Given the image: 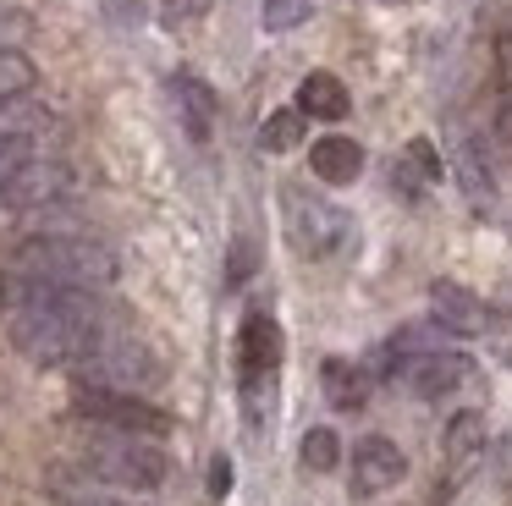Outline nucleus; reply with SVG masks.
I'll return each instance as SVG.
<instances>
[{
  "instance_id": "obj_1",
  "label": "nucleus",
  "mask_w": 512,
  "mask_h": 506,
  "mask_svg": "<svg viewBox=\"0 0 512 506\" xmlns=\"http://www.w3.org/2000/svg\"><path fill=\"white\" fill-rule=\"evenodd\" d=\"M0 308H6L12 347L28 363H39V369L78 374L94 358V347L111 336V319L94 303V292H83V286H50L23 270L0 275Z\"/></svg>"
},
{
  "instance_id": "obj_2",
  "label": "nucleus",
  "mask_w": 512,
  "mask_h": 506,
  "mask_svg": "<svg viewBox=\"0 0 512 506\" xmlns=\"http://www.w3.org/2000/svg\"><path fill=\"white\" fill-rule=\"evenodd\" d=\"M12 270L34 275L50 286H83V292H100L116 281V253L100 237H28L17 248Z\"/></svg>"
},
{
  "instance_id": "obj_3",
  "label": "nucleus",
  "mask_w": 512,
  "mask_h": 506,
  "mask_svg": "<svg viewBox=\"0 0 512 506\" xmlns=\"http://www.w3.org/2000/svg\"><path fill=\"white\" fill-rule=\"evenodd\" d=\"M83 473H89V479H100L105 490L144 495V490H160V484H166L171 462H166V451H160L155 440L105 429L100 440H89V446H83Z\"/></svg>"
},
{
  "instance_id": "obj_4",
  "label": "nucleus",
  "mask_w": 512,
  "mask_h": 506,
  "mask_svg": "<svg viewBox=\"0 0 512 506\" xmlns=\"http://www.w3.org/2000/svg\"><path fill=\"white\" fill-rule=\"evenodd\" d=\"M72 407H78L89 424L116 429V435H144V440H166L171 435V413H160L155 402L133 391H111V385H83L72 391Z\"/></svg>"
},
{
  "instance_id": "obj_5",
  "label": "nucleus",
  "mask_w": 512,
  "mask_h": 506,
  "mask_svg": "<svg viewBox=\"0 0 512 506\" xmlns=\"http://www.w3.org/2000/svg\"><path fill=\"white\" fill-rule=\"evenodd\" d=\"M281 209H287V237L298 253L309 259H331L353 242V220L342 215L336 204H325L320 193H303V187H287L281 193Z\"/></svg>"
},
{
  "instance_id": "obj_6",
  "label": "nucleus",
  "mask_w": 512,
  "mask_h": 506,
  "mask_svg": "<svg viewBox=\"0 0 512 506\" xmlns=\"http://www.w3.org/2000/svg\"><path fill=\"white\" fill-rule=\"evenodd\" d=\"M78 380L83 385H111V391L144 396V391H155V385H160V358L144 347V341L116 336V330H111V336L94 347V358L78 369Z\"/></svg>"
},
{
  "instance_id": "obj_7",
  "label": "nucleus",
  "mask_w": 512,
  "mask_h": 506,
  "mask_svg": "<svg viewBox=\"0 0 512 506\" xmlns=\"http://www.w3.org/2000/svg\"><path fill=\"white\" fill-rule=\"evenodd\" d=\"M391 374H397L413 396L435 402V396H452L457 385L468 380V358H463V352H452V347H424V352L397 358V369H391Z\"/></svg>"
},
{
  "instance_id": "obj_8",
  "label": "nucleus",
  "mask_w": 512,
  "mask_h": 506,
  "mask_svg": "<svg viewBox=\"0 0 512 506\" xmlns=\"http://www.w3.org/2000/svg\"><path fill=\"white\" fill-rule=\"evenodd\" d=\"M67 193H72L67 165L34 154L28 165H17V171L0 182V209H45V204H56V198H67Z\"/></svg>"
},
{
  "instance_id": "obj_9",
  "label": "nucleus",
  "mask_w": 512,
  "mask_h": 506,
  "mask_svg": "<svg viewBox=\"0 0 512 506\" xmlns=\"http://www.w3.org/2000/svg\"><path fill=\"white\" fill-rule=\"evenodd\" d=\"M408 473V457H402L397 440L386 435H369L353 446V495H380Z\"/></svg>"
},
{
  "instance_id": "obj_10",
  "label": "nucleus",
  "mask_w": 512,
  "mask_h": 506,
  "mask_svg": "<svg viewBox=\"0 0 512 506\" xmlns=\"http://www.w3.org/2000/svg\"><path fill=\"white\" fill-rule=\"evenodd\" d=\"M237 363H243V380H276V369H281V325L270 314H248L243 319Z\"/></svg>"
},
{
  "instance_id": "obj_11",
  "label": "nucleus",
  "mask_w": 512,
  "mask_h": 506,
  "mask_svg": "<svg viewBox=\"0 0 512 506\" xmlns=\"http://www.w3.org/2000/svg\"><path fill=\"white\" fill-rule=\"evenodd\" d=\"M430 314H435V325L452 330V336H479V330L490 325V308L457 281H435L430 286Z\"/></svg>"
},
{
  "instance_id": "obj_12",
  "label": "nucleus",
  "mask_w": 512,
  "mask_h": 506,
  "mask_svg": "<svg viewBox=\"0 0 512 506\" xmlns=\"http://www.w3.org/2000/svg\"><path fill=\"white\" fill-rule=\"evenodd\" d=\"M309 165H314L320 182L347 187V182H358V171H364V149H358L353 138H342V132H331V138H320L309 149Z\"/></svg>"
},
{
  "instance_id": "obj_13",
  "label": "nucleus",
  "mask_w": 512,
  "mask_h": 506,
  "mask_svg": "<svg viewBox=\"0 0 512 506\" xmlns=\"http://www.w3.org/2000/svg\"><path fill=\"white\" fill-rule=\"evenodd\" d=\"M347 105H353V99H347V88H342L336 72H309L298 83V110L314 116V121H342Z\"/></svg>"
},
{
  "instance_id": "obj_14",
  "label": "nucleus",
  "mask_w": 512,
  "mask_h": 506,
  "mask_svg": "<svg viewBox=\"0 0 512 506\" xmlns=\"http://www.w3.org/2000/svg\"><path fill=\"white\" fill-rule=\"evenodd\" d=\"M177 105H182V121H188V132L193 138H210V127H215V88L204 83V77H193V72H177Z\"/></svg>"
},
{
  "instance_id": "obj_15",
  "label": "nucleus",
  "mask_w": 512,
  "mask_h": 506,
  "mask_svg": "<svg viewBox=\"0 0 512 506\" xmlns=\"http://www.w3.org/2000/svg\"><path fill=\"white\" fill-rule=\"evenodd\" d=\"M89 479V473H83ZM83 479H72L67 468H56L50 473V495H56L61 506H149V501H133L127 490H94V484H83Z\"/></svg>"
},
{
  "instance_id": "obj_16",
  "label": "nucleus",
  "mask_w": 512,
  "mask_h": 506,
  "mask_svg": "<svg viewBox=\"0 0 512 506\" xmlns=\"http://www.w3.org/2000/svg\"><path fill=\"white\" fill-rule=\"evenodd\" d=\"M320 380H325V396H331V407H342V413H358V407L369 402V374L353 369V363H342V358L325 363Z\"/></svg>"
},
{
  "instance_id": "obj_17",
  "label": "nucleus",
  "mask_w": 512,
  "mask_h": 506,
  "mask_svg": "<svg viewBox=\"0 0 512 506\" xmlns=\"http://www.w3.org/2000/svg\"><path fill=\"white\" fill-rule=\"evenodd\" d=\"M45 110L34 105L28 94H17V99H0V143H12V138H23V143H39V132H45Z\"/></svg>"
},
{
  "instance_id": "obj_18",
  "label": "nucleus",
  "mask_w": 512,
  "mask_h": 506,
  "mask_svg": "<svg viewBox=\"0 0 512 506\" xmlns=\"http://www.w3.org/2000/svg\"><path fill=\"white\" fill-rule=\"evenodd\" d=\"M457 182H463V193L474 198V204H490V193H496V182H490V165H485V154H479V143H457Z\"/></svg>"
},
{
  "instance_id": "obj_19",
  "label": "nucleus",
  "mask_w": 512,
  "mask_h": 506,
  "mask_svg": "<svg viewBox=\"0 0 512 506\" xmlns=\"http://www.w3.org/2000/svg\"><path fill=\"white\" fill-rule=\"evenodd\" d=\"M303 127H309V116H303L298 105H292V110H276V116H265V127H259V149H270V154L298 149V143H303Z\"/></svg>"
},
{
  "instance_id": "obj_20",
  "label": "nucleus",
  "mask_w": 512,
  "mask_h": 506,
  "mask_svg": "<svg viewBox=\"0 0 512 506\" xmlns=\"http://www.w3.org/2000/svg\"><path fill=\"white\" fill-rule=\"evenodd\" d=\"M441 446H446V457H452V462L479 457V446H485V418H479V413H457L452 424H446Z\"/></svg>"
},
{
  "instance_id": "obj_21",
  "label": "nucleus",
  "mask_w": 512,
  "mask_h": 506,
  "mask_svg": "<svg viewBox=\"0 0 512 506\" xmlns=\"http://www.w3.org/2000/svg\"><path fill=\"white\" fill-rule=\"evenodd\" d=\"M336 462H342V440H336V429H309V435H303V468L331 473Z\"/></svg>"
},
{
  "instance_id": "obj_22",
  "label": "nucleus",
  "mask_w": 512,
  "mask_h": 506,
  "mask_svg": "<svg viewBox=\"0 0 512 506\" xmlns=\"http://www.w3.org/2000/svg\"><path fill=\"white\" fill-rule=\"evenodd\" d=\"M314 0H265V11H259V22H265L270 33H287L298 28V22H309Z\"/></svg>"
},
{
  "instance_id": "obj_23",
  "label": "nucleus",
  "mask_w": 512,
  "mask_h": 506,
  "mask_svg": "<svg viewBox=\"0 0 512 506\" xmlns=\"http://www.w3.org/2000/svg\"><path fill=\"white\" fill-rule=\"evenodd\" d=\"M204 6H210V0H160V11H166V22H188V17H204Z\"/></svg>"
},
{
  "instance_id": "obj_24",
  "label": "nucleus",
  "mask_w": 512,
  "mask_h": 506,
  "mask_svg": "<svg viewBox=\"0 0 512 506\" xmlns=\"http://www.w3.org/2000/svg\"><path fill=\"white\" fill-rule=\"evenodd\" d=\"M210 490H215V495L232 490V462H226V457H215V462H210Z\"/></svg>"
},
{
  "instance_id": "obj_25",
  "label": "nucleus",
  "mask_w": 512,
  "mask_h": 506,
  "mask_svg": "<svg viewBox=\"0 0 512 506\" xmlns=\"http://www.w3.org/2000/svg\"><path fill=\"white\" fill-rule=\"evenodd\" d=\"M248 270H254V248H248V242H237V253H232V281H248Z\"/></svg>"
},
{
  "instance_id": "obj_26",
  "label": "nucleus",
  "mask_w": 512,
  "mask_h": 506,
  "mask_svg": "<svg viewBox=\"0 0 512 506\" xmlns=\"http://www.w3.org/2000/svg\"><path fill=\"white\" fill-rule=\"evenodd\" d=\"M380 6H408V0H380Z\"/></svg>"
}]
</instances>
